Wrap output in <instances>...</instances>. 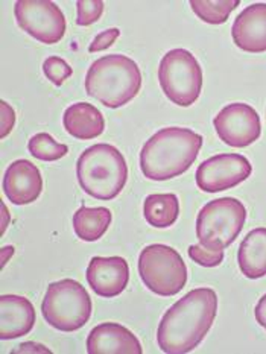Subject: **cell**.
Here are the masks:
<instances>
[{
  "instance_id": "1",
  "label": "cell",
  "mask_w": 266,
  "mask_h": 354,
  "mask_svg": "<svg viewBox=\"0 0 266 354\" xmlns=\"http://www.w3.org/2000/svg\"><path fill=\"white\" fill-rule=\"evenodd\" d=\"M218 295L210 288H196L167 310L157 330V344L166 354H186L200 345L215 322Z\"/></svg>"
},
{
  "instance_id": "2",
  "label": "cell",
  "mask_w": 266,
  "mask_h": 354,
  "mask_svg": "<svg viewBox=\"0 0 266 354\" xmlns=\"http://www.w3.org/2000/svg\"><path fill=\"white\" fill-rule=\"evenodd\" d=\"M202 142V136L189 128L169 127L157 131L140 152V169L144 178L167 181L187 172L195 163Z\"/></svg>"
},
{
  "instance_id": "3",
  "label": "cell",
  "mask_w": 266,
  "mask_h": 354,
  "mask_svg": "<svg viewBox=\"0 0 266 354\" xmlns=\"http://www.w3.org/2000/svg\"><path fill=\"white\" fill-rule=\"evenodd\" d=\"M142 88V72L126 55L96 59L86 75V91L106 109L116 110L131 102Z\"/></svg>"
},
{
  "instance_id": "4",
  "label": "cell",
  "mask_w": 266,
  "mask_h": 354,
  "mask_svg": "<svg viewBox=\"0 0 266 354\" xmlns=\"http://www.w3.org/2000/svg\"><path fill=\"white\" fill-rule=\"evenodd\" d=\"M76 176L87 195L101 201H111L125 187L128 166L116 146L97 143L79 156L76 161Z\"/></svg>"
},
{
  "instance_id": "5",
  "label": "cell",
  "mask_w": 266,
  "mask_h": 354,
  "mask_svg": "<svg viewBox=\"0 0 266 354\" xmlns=\"http://www.w3.org/2000/svg\"><path fill=\"white\" fill-rule=\"evenodd\" d=\"M91 298L81 283L64 279L50 283L41 304L43 318L59 332H76L91 317Z\"/></svg>"
},
{
  "instance_id": "6",
  "label": "cell",
  "mask_w": 266,
  "mask_h": 354,
  "mask_svg": "<svg viewBox=\"0 0 266 354\" xmlns=\"http://www.w3.org/2000/svg\"><path fill=\"white\" fill-rule=\"evenodd\" d=\"M247 209L236 198H219L205 204L196 218V237L207 250H225L240 234Z\"/></svg>"
},
{
  "instance_id": "7",
  "label": "cell",
  "mask_w": 266,
  "mask_h": 354,
  "mask_svg": "<svg viewBox=\"0 0 266 354\" xmlns=\"http://www.w3.org/2000/svg\"><path fill=\"white\" fill-rule=\"evenodd\" d=\"M158 81L163 93L178 106L193 105L202 90V68L186 49H172L160 61Z\"/></svg>"
},
{
  "instance_id": "8",
  "label": "cell",
  "mask_w": 266,
  "mask_h": 354,
  "mask_svg": "<svg viewBox=\"0 0 266 354\" xmlns=\"http://www.w3.org/2000/svg\"><path fill=\"white\" fill-rule=\"evenodd\" d=\"M139 274L144 286L158 297H173L186 286L187 266L169 245L154 243L139 256Z\"/></svg>"
},
{
  "instance_id": "9",
  "label": "cell",
  "mask_w": 266,
  "mask_h": 354,
  "mask_svg": "<svg viewBox=\"0 0 266 354\" xmlns=\"http://www.w3.org/2000/svg\"><path fill=\"white\" fill-rule=\"evenodd\" d=\"M19 28L43 44H57L66 34V17L50 0H19L14 3Z\"/></svg>"
},
{
  "instance_id": "10",
  "label": "cell",
  "mask_w": 266,
  "mask_h": 354,
  "mask_svg": "<svg viewBox=\"0 0 266 354\" xmlns=\"http://www.w3.org/2000/svg\"><path fill=\"white\" fill-rule=\"evenodd\" d=\"M253 174V166L240 153H218L196 169V186L207 194H218L239 186Z\"/></svg>"
},
{
  "instance_id": "11",
  "label": "cell",
  "mask_w": 266,
  "mask_h": 354,
  "mask_svg": "<svg viewBox=\"0 0 266 354\" xmlns=\"http://www.w3.org/2000/svg\"><path fill=\"white\" fill-rule=\"evenodd\" d=\"M218 137L233 148H247L262 133L260 118L248 104L236 102L224 106L213 119Z\"/></svg>"
},
{
  "instance_id": "12",
  "label": "cell",
  "mask_w": 266,
  "mask_h": 354,
  "mask_svg": "<svg viewBox=\"0 0 266 354\" xmlns=\"http://www.w3.org/2000/svg\"><path fill=\"white\" fill-rule=\"evenodd\" d=\"M87 283L96 295L114 298L125 290L129 281V266L125 259L93 257L87 266Z\"/></svg>"
},
{
  "instance_id": "13",
  "label": "cell",
  "mask_w": 266,
  "mask_h": 354,
  "mask_svg": "<svg viewBox=\"0 0 266 354\" xmlns=\"http://www.w3.org/2000/svg\"><path fill=\"white\" fill-rule=\"evenodd\" d=\"M43 190V178L38 167L28 160H15L6 169L3 192L14 205L35 203Z\"/></svg>"
},
{
  "instance_id": "14",
  "label": "cell",
  "mask_w": 266,
  "mask_h": 354,
  "mask_svg": "<svg viewBox=\"0 0 266 354\" xmlns=\"http://www.w3.org/2000/svg\"><path fill=\"white\" fill-rule=\"evenodd\" d=\"M88 354H142L137 336L117 322H102L87 337Z\"/></svg>"
},
{
  "instance_id": "15",
  "label": "cell",
  "mask_w": 266,
  "mask_h": 354,
  "mask_svg": "<svg viewBox=\"0 0 266 354\" xmlns=\"http://www.w3.org/2000/svg\"><path fill=\"white\" fill-rule=\"evenodd\" d=\"M231 37L234 44L242 50L266 52V3L247 6L234 20Z\"/></svg>"
},
{
  "instance_id": "16",
  "label": "cell",
  "mask_w": 266,
  "mask_h": 354,
  "mask_svg": "<svg viewBox=\"0 0 266 354\" xmlns=\"http://www.w3.org/2000/svg\"><path fill=\"white\" fill-rule=\"evenodd\" d=\"M35 309L28 298L20 295L0 297V337L17 339L26 336L35 324Z\"/></svg>"
},
{
  "instance_id": "17",
  "label": "cell",
  "mask_w": 266,
  "mask_h": 354,
  "mask_svg": "<svg viewBox=\"0 0 266 354\" xmlns=\"http://www.w3.org/2000/svg\"><path fill=\"white\" fill-rule=\"evenodd\" d=\"M63 125L67 134L78 140H93L105 129V119L95 105L76 102L64 111Z\"/></svg>"
},
{
  "instance_id": "18",
  "label": "cell",
  "mask_w": 266,
  "mask_h": 354,
  "mask_svg": "<svg viewBox=\"0 0 266 354\" xmlns=\"http://www.w3.org/2000/svg\"><path fill=\"white\" fill-rule=\"evenodd\" d=\"M238 261L240 272L249 280L262 279L266 275V228H254L243 239Z\"/></svg>"
},
{
  "instance_id": "19",
  "label": "cell",
  "mask_w": 266,
  "mask_h": 354,
  "mask_svg": "<svg viewBox=\"0 0 266 354\" xmlns=\"http://www.w3.org/2000/svg\"><path fill=\"white\" fill-rule=\"evenodd\" d=\"M113 214L106 207H90L82 205L73 214L75 234L84 242H96L101 239L111 225Z\"/></svg>"
},
{
  "instance_id": "20",
  "label": "cell",
  "mask_w": 266,
  "mask_h": 354,
  "mask_svg": "<svg viewBox=\"0 0 266 354\" xmlns=\"http://www.w3.org/2000/svg\"><path fill=\"white\" fill-rule=\"evenodd\" d=\"M180 201L173 194H155L144 199L143 216L151 227L169 228L178 219Z\"/></svg>"
},
{
  "instance_id": "21",
  "label": "cell",
  "mask_w": 266,
  "mask_h": 354,
  "mask_svg": "<svg viewBox=\"0 0 266 354\" xmlns=\"http://www.w3.org/2000/svg\"><path fill=\"white\" fill-rule=\"evenodd\" d=\"M239 5V0H190L192 11L209 25H224Z\"/></svg>"
},
{
  "instance_id": "22",
  "label": "cell",
  "mask_w": 266,
  "mask_h": 354,
  "mask_svg": "<svg viewBox=\"0 0 266 354\" xmlns=\"http://www.w3.org/2000/svg\"><path fill=\"white\" fill-rule=\"evenodd\" d=\"M30 156L41 161H57L68 153V146L53 140L48 133H38L28 142Z\"/></svg>"
},
{
  "instance_id": "23",
  "label": "cell",
  "mask_w": 266,
  "mask_h": 354,
  "mask_svg": "<svg viewBox=\"0 0 266 354\" xmlns=\"http://www.w3.org/2000/svg\"><path fill=\"white\" fill-rule=\"evenodd\" d=\"M43 72L52 84L57 87L63 86L64 81L73 75V68L68 66L63 58L59 57H48L43 63Z\"/></svg>"
},
{
  "instance_id": "24",
  "label": "cell",
  "mask_w": 266,
  "mask_h": 354,
  "mask_svg": "<svg viewBox=\"0 0 266 354\" xmlns=\"http://www.w3.org/2000/svg\"><path fill=\"white\" fill-rule=\"evenodd\" d=\"M76 25L90 26L102 17L104 2L102 0H78L76 2Z\"/></svg>"
},
{
  "instance_id": "25",
  "label": "cell",
  "mask_w": 266,
  "mask_h": 354,
  "mask_svg": "<svg viewBox=\"0 0 266 354\" xmlns=\"http://www.w3.org/2000/svg\"><path fill=\"white\" fill-rule=\"evenodd\" d=\"M187 252L196 265L204 268H215L224 261V250H207L202 245H190Z\"/></svg>"
},
{
  "instance_id": "26",
  "label": "cell",
  "mask_w": 266,
  "mask_h": 354,
  "mask_svg": "<svg viewBox=\"0 0 266 354\" xmlns=\"http://www.w3.org/2000/svg\"><path fill=\"white\" fill-rule=\"evenodd\" d=\"M120 35V30L117 28H111V29H106L102 30L101 34H97L95 37V40L91 41V44L88 46V52L95 53V52H102L106 50L108 48L114 44V41L117 40Z\"/></svg>"
},
{
  "instance_id": "27",
  "label": "cell",
  "mask_w": 266,
  "mask_h": 354,
  "mask_svg": "<svg viewBox=\"0 0 266 354\" xmlns=\"http://www.w3.org/2000/svg\"><path fill=\"white\" fill-rule=\"evenodd\" d=\"M0 110H2V133H0V137L5 138L15 125V113L11 105H8L5 101L0 102Z\"/></svg>"
},
{
  "instance_id": "28",
  "label": "cell",
  "mask_w": 266,
  "mask_h": 354,
  "mask_svg": "<svg viewBox=\"0 0 266 354\" xmlns=\"http://www.w3.org/2000/svg\"><path fill=\"white\" fill-rule=\"evenodd\" d=\"M254 317L257 324L266 330V294L258 299V303L254 309Z\"/></svg>"
},
{
  "instance_id": "29",
  "label": "cell",
  "mask_w": 266,
  "mask_h": 354,
  "mask_svg": "<svg viewBox=\"0 0 266 354\" xmlns=\"http://www.w3.org/2000/svg\"><path fill=\"white\" fill-rule=\"evenodd\" d=\"M12 353H48V354H50L52 351L49 348H46L44 345L34 344V342H25V344L19 345V347L15 348Z\"/></svg>"
},
{
  "instance_id": "30",
  "label": "cell",
  "mask_w": 266,
  "mask_h": 354,
  "mask_svg": "<svg viewBox=\"0 0 266 354\" xmlns=\"http://www.w3.org/2000/svg\"><path fill=\"white\" fill-rule=\"evenodd\" d=\"M14 256V246H3L2 248V268H5V265L8 263L10 257Z\"/></svg>"
},
{
  "instance_id": "31",
  "label": "cell",
  "mask_w": 266,
  "mask_h": 354,
  "mask_svg": "<svg viewBox=\"0 0 266 354\" xmlns=\"http://www.w3.org/2000/svg\"><path fill=\"white\" fill-rule=\"evenodd\" d=\"M2 210H3V225H2V234L5 233V230H6V219H8V212H6V205L5 204H2Z\"/></svg>"
}]
</instances>
